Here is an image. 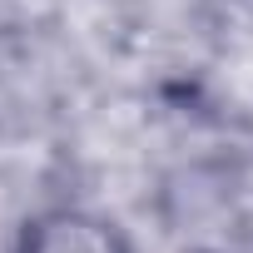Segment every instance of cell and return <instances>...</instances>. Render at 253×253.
Listing matches in <instances>:
<instances>
[{"mask_svg":"<svg viewBox=\"0 0 253 253\" xmlns=\"http://www.w3.org/2000/svg\"><path fill=\"white\" fill-rule=\"evenodd\" d=\"M10 253H139V248H134L129 228L104 209L45 204L15 228Z\"/></svg>","mask_w":253,"mask_h":253,"instance_id":"cell-1","label":"cell"},{"mask_svg":"<svg viewBox=\"0 0 253 253\" xmlns=\"http://www.w3.org/2000/svg\"><path fill=\"white\" fill-rule=\"evenodd\" d=\"M194 253H223V248H194Z\"/></svg>","mask_w":253,"mask_h":253,"instance_id":"cell-2","label":"cell"}]
</instances>
